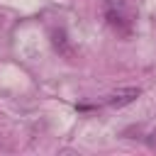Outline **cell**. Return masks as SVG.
<instances>
[{
	"instance_id": "cell-3",
	"label": "cell",
	"mask_w": 156,
	"mask_h": 156,
	"mask_svg": "<svg viewBox=\"0 0 156 156\" xmlns=\"http://www.w3.org/2000/svg\"><path fill=\"white\" fill-rule=\"evenodd\" d=\"M51 44H54V49H56L61 56H66V58L73 56V46H71V41H68V37H66L63 29H54V32H51Z\"/></svg>"
},
{
	"instance_id": "cell-1",
	"label": "cell",
	"mask_w": 156,
	"mask_h": 156,
	"mask_svg": "<svg viewBox=\"0 0 156 156\" xmlns=\"http://www.w3.org/2000/svg\"><path fill=\"white\" fill-rule=\"evenodd\" d=\"M105 17H107V22H110L112 27H117V29H122V32L129 29V17H127V12H124V0H107V5H105Z\"/></svg>"
},
{
	"instance_id": "cell-2",
	"label": "cell",
	"mask_w": 156,
	"mask_h": 156,
	"mask_svg": "<svg viewBox=\"0 0 156 156\" xmlns=\"http://www.w3.org/2000/svg\"><path fill=\"white\" fill-rule=\"evenodd\" d=\"M139 95H141V88H136V85L119 88V90H115V93H110L105 98V105H110V107H124V105H132Z\"/></svg>"
}]
</instances>
